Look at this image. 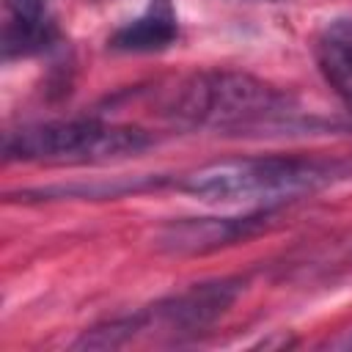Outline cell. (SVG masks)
I'll return each instance as SVG.
<instances>
[{"mask_svg":"<svg viewBox=\"0 0 352 352\" xmlns=\"http://www.w3.org/2000/svg\"><path fill=\"white\" fill-rule=\"evenodd\" d=\"M58 41V25L50 16H36V19H22L11 16L6 30H3V58H28L50 50Z\"/></svg>","mask_w":352,"mask_h":352,"instance_id":"obj_8","label":"cell"},{"mask_svg":"<svg viewBox=\"0 0 352 352\" xmlns=\"http://www.w3.org/2000/svg\"><path fill=\"white\" fill-rule=\"evenodd\" d=\"M165 176H135V179H113V182H77V184H55V187H38V190H25L22 195H38L41 201H55V198H118L124 192H138V190H151L165 184Z\"/></svg>","mask_w":352,"mask_h":352,"instance_id":"obj_9","label":"cell"},{"mask_svg":"<svg viewBox=\"0 0 352 352\" xmlns=\"http://www.w3.org/2000/svg\"><path fill=\"white\" fill-rule=\"evenodd\" d=\"M278 217L275 206H261L248 214L236 217H182L170 220L157 231V248L176 253V256H195V253H212L217 248L250 239L270 228V223Z\"/></svg>","mask_w":352,"mask_h":352,"instance_id":"obj_4","label":"cell"},{"mask_svg":"<svg viewBox=\"0 0 352 352\" xmlns=\"http://www.w3.org/2000/svg\"><path fill=\"white\" fill-rule=\"evenodd\" d=\"M179 38V16L170 0H151L146 11L126 25H121L110 36V50L116 52H135V55H148V52H162Z\"/></svg>","mask_w":352,"mask_h":352,"instance_id":"obj_6","label":"cell"},{"mask_svg":"<svg viewBox=\"0 0 352 352\" xmlns=\"http://www.w3.org/2000/svg\"><path fill=\"white\" fill-rule=\"evenodd\" d=\"M154 140L146 129L129 124H107L99 118H69L30 124L6 135V160L52 162V165H85L110 162L140 154Z\"/></svg>","mask_w":352,"mask_h":352,"instance_id":"obj_3","label":"cell"},{"mask_svg":"<svg viewBox=\"0 0 352 352\" xmlns=\"http://www.w3.org/2000/svg\"><path fill=\"white\" fill-rule=\"evenodd\" d=\"M316 66L352 118V16L333 19L316 38Z\"/></svg>","mask_w":352,"mask_h":352,"instance_id":"obj_7","label":"cell"},{"mask_svg":"<svg viewBox=\"0 0 352 352\" xmlns=\"http://www.w3.org/2000/svg\"><path fill=\"white\" fill-rule=\"evenodd\" d=\"M352 182V151L346 154H261L209 162L187 173L179 187L206 204H264L311 195Z\"/></svg>","mask_w":352,"mask_h":352,"instance_id":"obj_1","label":"cell"},{"mask_svg":"<svg viewBox=\"0 0 352 352\" xmlns=\"http://www.w3.org/2000/svg\"><path fill=\"white\" fill-rule=\"evenodd\" d=\"M242 286H245L242 278H217V280L195 283L140 311L143 330H148L154 322L168 330H201L214 319H220L236 302V297L242 294Z\"/></svg>","mask_w":352,"mask_h":352,"instance_id":"obj_5","label":"cell"},{"mask_svg":"<svg viewBox=\"0 0 352 352\" xmlns=\"http://www.w3.org/2000/svg\"><path fill=\"white\" fill-rule=\"evenodd\" d=\"M11 16H22V19H36V16H47V0H6Z\"/></svg>","mask_w":352,"mask_h":352,"instance_id":"obj_10","label":"cell"},{"mask_svg":"<svg viewBox=\"0 0 352 352\" xmlns=\"http://www.w3.org/2000/svg\"><path fill=\"white\" fill-rule=\"evenodd\" d=\"M173 121L228 135H280L311 129L289 94L245 72H201L187 77L168 104Z\"/></svg>","mask_w":352,"mask_h":352,"instance_id":"obj_2","label":"cell"}]
</instances>
